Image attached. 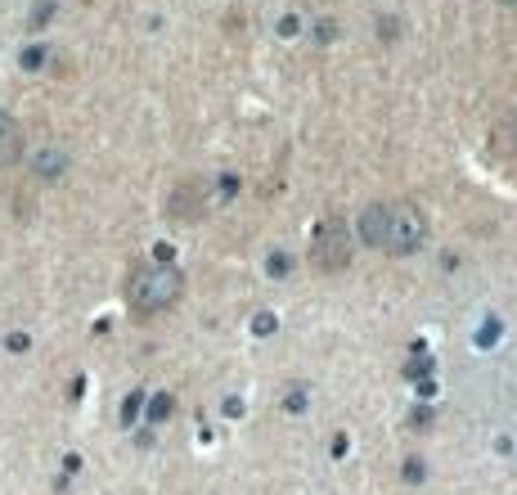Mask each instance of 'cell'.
<instances>
[{"instance_id":"6da1fadb","label":"cell","mask_w":517,"mask_h":495,"mask_svg":"<svg viewBox=\"0 0 517 495\" xmlns=\"http://www.w3.org/2000/svg\"><path fill=\"white\" fill-rule=\"evenodd\" d=\"M360 239L382 252H414L423 243V216L405 203H369L360 212Z\"/></svg>"},{"instance_id":"7a4b0ae2","label":"cell","mask_w":517,"mask_h":495,"mask_svg":"<svg viewBox=\"0 0 517 495\" xmlns=\"http://www.w3.org/2000/svg\"><path fill=\"white\" fill-rule=\"evenodd\" d=\"M185 298V275L176 266H140L126 279V302L140 316H162Z\"/></svg>"},{"instance_id":"3957f363","label":"cell","mask_w":517,"mask_h":495,"mask_svg":"<svg viewBox=\"0 0 517 495\" xmlns=\"http://www.w3.org/2000/svg\"><path fill=\"white\" fill-rule=\"evenodd\" d=\"M347 239H342V230L338 225H324V234H320V243H315V261L324 266V270H342L347 266Z\"/></svg>"},{"instance_id":"277c9868","label":"cell","mask_w":517,"mask_h":495,"mask_svg":"<svg viewBox=\"0 0 517 495\" xmlns=\"http://www.w3.org/2000/svg\"><path fill=\"white\" fill-rule=\"evenodd\" d=\"M63 167H68V154L54 149V145H45V149H36V154H32V171H36V176H45V180L63 176Z\"/></svg>"},{"instance_id":"5b68a950","label":"cell","mask_w":517,"mask_h":495,"mask_svg":"<svg viewBox=\"0 0 517 495\" xmlns=\"http://www.w3.org/2000/svg\"><path fill=\"white\" fill-rule=\"evenodd\" d=\"M14 154H18V122L0 108V163H5V158H14Z\"/></svg>"}]
</instances>
